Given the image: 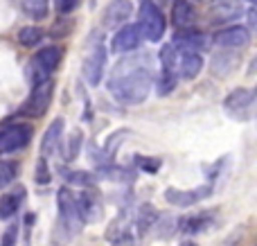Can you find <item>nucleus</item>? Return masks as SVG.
I'll return each mask as SVG.
<instances>
[{
    "label": "nucleus",
    "mask_w": 257,
    "mask_h": 246,
    "mask_svg": "<svg viewBox=\"0 0 257 246\" xmlns=\"http://www.w3.org/2000/svg\"><path fill=\"white\" fill-rule=\"evenodd\" d=\"M156 75L151 70V61L145 54H133V57L120 59L115 63L108 79L111 95L124 106H138L149 97L154 88Z\"/></svg>",
    "instance_id": "1"
},
{
    "label": "nucleus",
    "mask_w": 257,
    "mask_h": 246,
    "mask_svg": "<svg viewBox=\"0 0 257 246\" xmlns=\"http://www.w3.org/2000/svg\"><path fill=\"white\" fill-rule=\"evenodd\" d=\"M106 61H108V50L104 43L102 32H93L88 39V50L84 54V63H81V77L88 86H99L106 72Z\"/></svg>",
    "instance_id": "2"
},
{
    "label": "nucleus",
    "mask_w": 257,
    "mask_h": 246,
    "mask_svg": "<svg viewBox=\"0 0 257 246\" xmlns=\"http://www.w3.org/2000/svg\"><path fill=\"white\" fill-rule=\"evenodd\" d=\"M59 63H61V50H59L57 45H45V48H41L39 52L30 59V63H27V81H30V86H36L45 79H52Z\"/></svg>",
    "instance_id": "3"
},
{
    "label": "nucleus",
    "mask_w": 257,
    "mask_h": 246,
    "mask_svg": "<svg viewBox=\"0 0 257 246\" xmlns=\"http://www.w3.org/2000/svg\"><path fill=\"white\" fill-rule=\"evenodd\" d=\"M138 30H140L142 39L149 41V43H158L165 36L167 30V21H165V14L160 12V7L154 0H142L140 9H138Z\"/></svg>",
    "instance_id": "4"
},
{
    "label": "nucleus",
    "mask_w": 257,
    "mask_h": 246,
    "mask_svg": "<svg viewBox=\"0 0 257 246\" xmlns=\"http://www.w3.org/2000/svg\"><path fill=\"white\" fill-rule=\"evenodd\" d=\"M57 208H59V219L61 226L66 228L68 235H79L84 228V219H81L79 206H77V199L72 194L70 188H61L57 194Z\"/></svg>",
    "instance_id": "5"
},
{
    "label": "nucleus",
    "mask_w": 257,
    "mask_h": 246,
    "mask_svg": "<svg viewBox=\"0 0 257 246\" xmlns=\"http://www.w3.org/2000/svg\"><path fill=\"white\" fill-rule=\"evenodd\" d=\"M34 129L27 122H12L0 129V154H14L21 152L23 147L32 143Z\"/></svg>",
    "instance_id": "6"
},
{
    "label": "nucleus",
    "mask_w": 257,
    "mask_h": 246,
    "mask_svg": "<svg viewBox=\"0 0 257 246\" xmlns=\"http://www.w3.org/2000/svg\"><path fill=\"white\" fill-rule=\"evenodd\" d=\"M52 95H54L52 79H45V81H41V84L32 86V93H30V97L25 99V104H23L21 113L23 115H30V117H41L48 111L50 104H52Z\"/></svg>",
    "instance_id": "7"
},
{
    "label": "nucleus",
    "mask_w": 257,
    "mask_h": 246,
    "mask_svg": "<svg viewBox=\"0 0 257 246\" xmlns=\"http://www.w3.org/2000/svg\"><path fill=\"white\" fill-rule=\"evenodd\" d=\"M75 199L84 224H97L104 219V199L97 188H84L79 194H75Z\"/></svg>",
    "instance_id": "8"
},
{
    "label": "nucleus",
    "mask_w": 257,
    "mask_h": 246,
    "mask_svg": "<svg viewBox=\"0 0 257 246\" xmlns=\"http://www.w3.org/2000/svg\"><path fill=\"white\" fill-rule=\"evenodd\" d=\"M255 104V90L253 88H235L232 93H228V97L223 99V106L235 120H248L253 113Z\"/></svg>",
    "instance_id": "9"
},
{
    "label": "nucleus",
    "mask_w": 257,
    "mask_h": 246,
    "mask_svg": "<svg viewBox=\"0 0 257 246\" xmlns=\"http://www.w3.org/2000/svg\"><path fill=\"white\" fill-rule=\"evenodd\" d=\"M210 194H212V185H199V188H192V190L169 188L165 190V201L176 208H192L196 203H201L203 199H208Z\"/></svg>",
    "instance_id": "10"
},
{
    "label": "nucleus",
    "mask_w": 257,
    "mask_h": 246,
    "mask_svg": "<svg viewBox=\"0 0 257 246\" xmlns=\"http://www.w3.org/2000/svg\"><path fill=\"white\" fill-rule=\"evenodd\" d=\"M142 41L145 39H142V34H140V30H138L136 23H131V25L124 23V25L113 34V41H111V45H108V52H113V54L136 52V50L140 48Z\"/></svg>",
    "instance_id": "11"
},
{
    "label": "nucleus",
    "mask_w": 257,
    "mask_h": 246,
    "mask_svg": "<svg viewBox=\"0 0 257 246\" xmlns=\"http://www.w3.org/2000/svg\"><path fill=\"white\" fill-rule=\"evenodd\" d=\"M214 43L219 48H226V50H239L246 48L250 43V30L244 25H230V27H223L214 34Z\"/></svg>",
    "instance_id": "12"
},
{
    "label": "nucleus",
    "mask_w": 257,
    "mask_h": 246,
    "mask_svg": "<svg viewBox=\"0 0 257 246\" xmlns=\"http://www.w3.org/2000/svg\"><path fill=\"white\" fill-rule=\"evenodd\" d=\"M172 45L181 52H201L208 48V36L194 27H183V30H176Z\"/></svg>",
    "instance_id": "13"
},
{
    "label": "nucleus",
    "mask_w": 257,
    "mask_h": 246,
    "mask_svg": "<svg viewBox=\"0 0 257 246\" xmlns=\"http://www.w3.org/2000/svg\"><path fill=\"white\" fill-rule=\"evenodd\" d=\"M63 134H66V120L63 117H54L50 122V127L45 129L43 140H41V156L50 158L54 154H59V147L63 143Z\"/></svg>",
    "instance_id": "14"
},
{
    "label": "nucleus",
    "mask_w": 257,
    "mask_h": 246,
    "mask_svg": "<svg viewBox=\"0 0 257 246\" xmlns=\"http://www.w3.org/2000/svg\"><path fill=\"white\" fill-rule=\"evenodd\" d=\"M133 14V3L131 0H113L102 14V23L104 27L113 30V27H122L124 23H128Z\"/></svg>",
    "instance_id": "15"
},
{
    "label": "nucleus",
    "mask_w": 257,
    "mask_h": 246,
    "mask_svg": "<svg viewBox=\"0 0 257 246\" xmlns=\"http://www.w3.org/2000/svg\"><path fill=\"white\" fill-rule=\"evenodd\" d=\"M212 224H214L212 212H194V215H187L183 219H178V233L187 235V237H194V235L210 230Z\"/></svg>",
    "instance_id": "16"
},
{
    "label": "nucleus",
    "mask_w": 257,
    "mask_h": 246,
    "mask_svg": "<svg viewBox=\"0 0 257 246\" xmlns=\"http://www.w3.org/2000/svg\"><path fill=\"white\" fill-rule=\"evenodd\" d=\"M25 197H27V190L23 185H16L9 192H5L0 197V219L3 221L14 219L18 215V210H21V203L25 201Z\"/></svg>",
    "instance_id": "17"
},
{
    "label": "nucleus",
    "mask_w": 257,
    "mask_h": 246,
    "mask_svg": "<svg viewBox=\"0 0 257 246\" xmlns=\"http://www.w3.org/2000/svg\"><path fill=\"white\" fill-rule=\"evenodd\" d=\"M169 21L176 30L183 27H194L196 23V9L190 0H174L172 3V12H169Z\"/></svg>",
    "instance_id": "18"
},
{
    "label": "nucleus",
    "mask_w": 257,
    "mask_h": 246,
    "mask_svg": "<svg viewBox=\"0 0 257 246\" xmlns=\"http://www.w3.org/2000/svg\"><path fill=\"white\" fill-rule=\"evenodd\" d=\"M203 70V57L201 52H181L178 54L176 72L183 79H194L199 72Z\"/></svg>",
    "instance_id": "19"
},
{
    "label": "nucleus",
    "mask_w": 257,
    "mask_h": 246,
    "mask_svg": "<svg viewBox=\"0 0 257 246\" xmlns=\"http://www.w3.org/2000/svg\"><path fill=\"white\" fill-rule=\"evenodd\" d=\"M136 167H122V165H113L111 161L104 163V165H97V174L106 181H113V183H133L136 181Z\"/></svg>",
    "instance_id": "20"
},
{
    "label": "nucleus",
    "mask_w": 257,
    "mask_h": 246,
    "mask_svg": "<svg viewBox=\"0 0 257 246\" xmlns=\"http://www.w3.org/2000/svg\"><path fill=\"white\" fill-rule=\"evenodd\" d=\"M59 174L66 181V185H79V188H95L97 185V174H93V172L59 167Z\"/></svg>",
    "instance_id": "21"
},
{
    "label": "nucleus",
    "mask_w": 257,
    "mask_h": 246,
    "mask_svg": "<svg viewBox=\"0 0 257 246\" xmlns=\"http://www.w3.org/2000/svg\"><path fill=\"white\" fill-rule=\"evenodd\" d=\"M160 212L156 210L151 203H142L140 208H138V215H136V230L138 235H147L151 230V226H154V221L158 219Z\"/></svg>",
    "instance_id": "22"
},
{
    "label": "nucleus",
    "mask_w": 257,
    "mask_h": 246,
    "mask_svg": "<svg viewBox=\"0 0 257 246\" xmlns=\"http://www.w3.org/2000/svg\"><path fill=\"white\" fill-rule=\"evenodd\" d=\"M106 239L111 242V246H136V237H133L131 228L120 224V221H115V224L108 228Z\"/></svg>",
    "instance_id": "23"
},
{
    "label": "nucleus",
    "mask_w": 257,
    "mask_h": 246,
    "mask_svg": "<svg viewBox=\"0 0 257 246\" xmlns=\"http://www.w3.org/2000/svg\"><path fill=\"white\" fill-rule=\"evenodd\" d=\"M237 16H241V7L235 3V0H223V3H219L212 7V21L214 23L235 21Z\"/></svg>",
    "instance_id": "24"
},
{
    "label": "nucleus",
    "mask_w": 257,
    "mask_h": 246,
    "mask_svg": "<svg viewBox=\"0 0 257 246\" xmlns=\"http://www.w3.org/2000/svg\"><path fill=\"white\" fill-rule=\"evenodd\" d=\"M151 230H154V235L158 239L172 237V235L178 230V219H176V217H172V215H158V219L154 221Z\"/></svg>",
    "instance_id": "25"
},
{
    "label": "nucleus",
    "mask_w": 257,
    "mask_h": 246,
    "mask_svg": "<svg viewBox=\"0 0 257 246\" xmlns=\"http://www.w3.org/2000/svg\"><path fill=\"white\" fill-rule=\"evenodd\" d=\"M81 145H84V134H81L79 129L72 131L70 138H68L66 143H61V147H59V152H61L63 161H75V158L79 156Z\"/></svg>",
    "instance_id": "26"
},
{
    "label": "nucleus",
    "mask_w": 257,
    "mask_h": 246,
    "mask_svg": "<svg viewBox=\"0 0 257 246\" xmlns=\"http://www.w3.org/2000/svg\"><path fill=\"white\" fill-rule=\"evenodd\" d=\"M21 9L32 21H43L50 12V0H21Z\"/></svg>",
    "instance_id": "27"
},
{
    "label": "nucleus",
    "mask_w": 257,
    "mask_h": 246,
    "mask_svg": "<svg viewBox=\"0 0 257 246\" xmlns=\"http://www.w3.org/2000/svg\"><path fill=\"white\" fill-rule=\"evenodd\" d=\"M176 63H178V50L172 43L160 48V72H169V75H178L176 72Z\"/></svg>",
    "instance_id": "28"
},
{
    "label": "nucleus",
    "mask_w": 257,
    "mask_h": 246,
    "mask_svg": "<svg viewBox=\"0 0 257 246\" xmlns=\"http://www.w3.org/2000/svg\"><path fill=\"white\" fill-rule=\"evenodd\" d=\"M43 39H45V32L36 25H27L18 32V43H21L23 48H34V45H39Z\"/></svg>",
    "instance_id": "29"
},
{
    "label": "nucleus",
    "mask_w": 257,
    "mask_h": 246,
    "mask_svg": "<svg viewBox=\"0 0 257 246\" xmlns=\"http://www.w3.org/2000/svg\"><path fill=\"white\" fill-rule=\"evenodd\" d=\"M133 167L145 174H158V170L163 167V161L156 156H142V154H136L133 156Z\"/></svg>",
    "instance_id": "30"
},
{
    "label": "nucleus",
    "mask_w": 257,
    "mask_h": 246,
    "mask_svg": "<svg viewBox=\"0 0 257 246\" xmlns=\"http://www.w3.org/2000/svg\"><path fill=\"white\" fill-rule=\"evenodd\" d=\"M18 176V163L14 161H0V190L9 188Z\"/></svg>",
    "instance_id": "31"
},
{
    "label": "nucleus",
    "mask_w": 257,
    "mask_h": 246,
    "mask_svg": "<svg viewBox=\"0 0 257 246\" xmlns=\"http://www.w3.org/2000/svg\"><path fill=\"white\" fill-rule=\"evenodd\" d=\"M34 179L39 185H48L52 181V174H50V167H48V158L39 156L36 161V170H34Z\"/></svg>",
    "instance_id": "32"
},
{
    "label": "nucleus",
    "mask_w": 257,
    "mask_h": 246,
    "mask_svg": "<svg viewBox=\"0 0 257 246\" xmlns=\"http://www.w3.org/2000/svg\"><path fill=\"white\" fill-rule=\"evenodd\" d=\"M0 246H18V221H12L0 237Z\"/></svg>",
    "instance_id": "33"
},
{
    "label": "nucleus",
    "mask_w": 257,
    "mask_h": 246,
    "mask_svg": "<svg viewBox=\"0 0 257 246\" xmlns=\"http://www.w3.org/2000/svg\"><path fill=\"white\" fill-rule=\"evenodd\" d=\"M81 5V0H54V7L59 14H72Z\"/></svg>",
    "instance_id": "34"
},
{
    "label": "nucleus",
    "mask_w": 257,
    "mask_h": 246,
    "mask_svg": "<svg viewBox=\"0 0 257 246\" xmlns=\"http://www.w3.org/2000/svg\"><path fill=\"white\" fill-rule=\"evenodd\" d=\"M248 25H250V27L255 25V12H253V9L248 12Z\"/></svg>",
    "instance_id": "35"
},
{
    "label": "nucleus",
    "mask_w": 257,
    "mask_h": 246,
    "mask_svg": "<svg viewBox=\"0 0 257 246\" xmlns=\"http://www.w3.org/2000/svg\"><path fill=\"white\" fill-rule=\"evenodd\" d=\"M181 246H196V244H192V242H185V244H181Z\"/></svg>",
    "instance_id": "36"
},
{
    "label": "nucleus",
    "mask_w": 257,
    "mask_h": 246,
    "mask_svg": "<svg viewBox=\"0 0 257 246\" xmlns=\"http://www.w3.org/2000/svg\"><path fill=\"white\" fill-rule=\"evenodd\" d=\"M196 3H210V0H196Z\"/></svg>",
    "instance_id": "37"
},
{
    "label": "nucleus",
    "mask_w": 257,
    "mask_h": 246,
    "mask_svg": "<svg viewBox=\"0 0 257 246\" xmlns=\"http://www.w3.org/2000/svg\"><path fill=\"white\" fill-rule=\"evenodd\" d=\"M248 3H253V0H248Z\"/></svg>",
    "instance_id": "38"
}]
</instances>
